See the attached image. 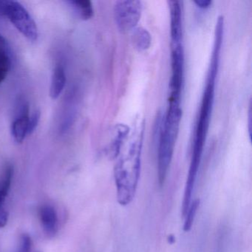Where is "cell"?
Listing matches in <instances>:
<instances>
[{
    "label": "cell",
    "instance_id": "cell-3",
    "mask_svg": "<svg viewBox=\"0 0 252 252\" xmlns=\"http://www.w3.org/2000/svg\"><path fill=\"white\" fill-rule=\"evenodd\" d=\"M181 117L165 115L160 124L159 134L158 170L160 184H163L167 175L179 132Z\"/></svg>",
    "mask_w": 252,
    "mask_h": 252
},
{
    "label": "cell",
    "instance_id": "cell-2",
    "mask_svg": "<svg viewBox=\"0 0 252 252\" xmlns=\"http://www.w3.org/2000/svg\"><path fill=\"white\" fill-rule=\"evenodd\" d=\"M144 126V119L137 118L125 143V151L115 167L118 200L124 206L133 199L139 180Z\"/></svg>",
    "mask_w": 252,
    "mask_h": 252
},
{
    "label": "cell",
    "instance_id": "cell-22",
    "mask_svg": "<svg viewBox=\"0 0 252 252\" xmlns=\"http://www.w3.org/2000/svg\"><path fill=\"white\" fill-rule=\"evenodd\" d=\"M8 71H6V70H2V69H0V83H2L4 80H5V78H6L7 75H8Z\"/></svg>",
    "mask_w": 252,
    "mask_h": 252
},
{
    "label": "cell",
    "instance_id": "cell-17",
    "mask_svg": "<svg viewBox=\"0 0 252 252\" xmlns=\"http://www.w3.org/2000/svg\"><path fill=\"white\" fill-rule=\"evenodd\" d=\"M32 247V240L27 234H23L20 239V243L15 252H30Z\"/></svg>",
    "mask_w": 252,
    "mask_h": 252
},
{
    "label": "cell",
    "instance_id": "cell-10",
    "mask_svg": "<svg viewBox=\"0 0 252 252\" xmlns=\"http://www.w3.org/2000/svg\"><path fill=\"white\" fill-rule=\"evenodd\" d=\"M29 107L27 104L22 106L20 114L14 119L11 125V134L16 142L22 143L29 135V123L30 115Z\"/></svg>",
    "mask_w": 252,
    "mask_h": 252
},
{
    "label": "cell",
    "instance_id": "cell-20",
    "mask_svg": "<svg viewBox=\"0 0 252 252\" xmlns=\"http://www.w3.org/2000/svg\"><path fill=\"white\" fill-rule=\"evenodd\" d=\"M194 3L201 9H207L212 5V2L210 0H196Z\"/></svg>",
    "mask_w": 252,
    "mask_h": 252
},
{
    "label": "cell",
    "instance_id": "cell-16",
    "mask_svg": "<svg viewBox=\"0 0 252 252\" xmlns=\"http://www.w3.org/2000/svg\"><path fill=\"white\" fill-rule=\"evenodd\" d=\"M199 204H200V200H194L192 204H190L188 211L184 216L186 218L184 225V231H189L191 229L196 212H197V209H198Z\"/></svg>",
    "mask_w": 252,
    "mask_h": 252
},
{
    "label": "cell",
    "instance_id": "cell-5",
    "mask_svg": "<svg viewBox=\"0 0 252 252\" xmlns=\"http://www.w3.org/2000/svg\"><path fill=\"white\" fill-rule=\"evenodd\" d=\"M171 69L169 103L181 104L184 77V48L183 42H171Z\"/></svg>",
    "mask_w": 252,
    "mask_h": 252
},
{
    "label": "cell",
    "instance_id": "cell-7",
    "mask_svg": "<svg viewBox=\"0 0 252 252\" xmlns=\"http://www.w3.org/2000/svg\"><path fill=\"white\" fill-rule=\"evenodd\" d=\"M130 129L125 124H117L113 126L111 140L107 147V156L115 159L121 154L122 148L129 137Z\"/></svg>",
    "mask_w": 252,
    "mask_h": 252
},
{
    "label": "cell",
    "instance_id": "cell-18",
    "mask_svg": "<svg viewBox=\"0 0 252 252\" xmlns=\"http://www.w3.org/2000/svg\"><path fill=\"white\" fill-rule=\"evenodd\" d=\"M40 116V113L39 111H36L32 115V116H31L29 123V135L33 133V131L36 129L38 124H39Z\"/></svg>",
    "mask_w": 252,
    "mask_h": 252
},
{
    "label": "cell",
    "instance_id": "cell-6",
    "mask_svg": "<svg viewBox=\"0 0 252 252\" xmlns=\"http://www.w3.org/2000/svg\"><path fill=\"white\" fill-rule=\"evenodd\" d=\"M142 11L143 5L141 1H117L113 7V15L118 29L122 32H132L141 20Z\"/></svg>",
    "mask_w": 252,
    "mask_h": 252
},
{
    "label": "cell",
    "instance_id": "cell-15",
    "mask_svg": "<svg viewBox=\"0 0 252 252\" xmlns=\"http://www.w3.org/2000/svg\"><path fill=\"white\" fill-rule=\"evenodd\" d=\"M11 67V58L5 38L0 34V69L9 71Z\"/></svg>",
    "mask_w": 252,
    "mask_h": 252
},
{
    "label": "cell",
    "instance_id": "cell-19",
    "mask_svg": "<svg viewBox=\"0 0 252 252\" xmlns=\"http://www.w3.org/2000/svg\"><path fill=\"white\" fill-rule=\"evenodd\" d=\"M8 220V213L3 209H0V228L5 226Z\"/></svg>",
    "mask_w": 252,
    "mask_h": 252
},
{
    "label": "cell",
    "instance_id": "cell-14",
    "mask_svg": "<svg viewBox=\"0 0 252 252\" xmlns=\"http://www.w3.org/2000/svg\"><path fill=\"white\" fill-rule=\"evenodd\" d=\"M70 2L74 5L82 20H89L94 17V7L89 0H75Z\"/></svg>",
    "mask_w": 252,
    "mask_h": 252
},
{
    "label": "cell",
    "instance_id": "cell-8",
    "mask_svg": "<svg viewBox=\"0 0 252 252\" xmlns=\"http://www.w3.org/2000/svg\"><path fill=\"white\" fill-rule=\"evenodd\" d=\"M170 10V37L171 42L184 41L183 32L182 2L169 1Z\"/></svg>",
    "mask_w": 252,
    "mask_h": 252
},
{
    "label": "cell",
    "instance_id": "cell-9",
    "mask_svg": "<svg viewBox=\"0 0 252 252\" xmlns=\"http://www.w3.org/2000/svg\"><path fill=\"white\" fill-rule=\"evenodd\" d=\"M39 219L42 228L48 237H54L59 228L58 214L54 206L45 204L39 211Z\"/></svg>",
    "mask_w": 252,
    "mask_h": 252
},
{
    "label": "cell",
    "instance_id": "cell-12",
    "mask_svg": "<svg viewBox=\"0 0 252 252\" xmlns=\"http://www.w3.org/2000/svg\"><path fill=\"white\" fill-rule=\"evenodd\" d=\"M132 42L134 48L138 51H145L150 48L151 34L144 27L135 28L132 33Z\"/></svg>",
    "mask_w": 252,
    "mask_h": 252
},
{
    "label": "cell",
    "instance_id": "cell-21",
    "mask_svg": "<svg viewBox=\"0 0 252 252\" xmlns=\"http://www.w3.org/2000/svg\"><path fill=\"white\" fill-rule=\"evenodd\" d=\"M252 106H251V103L249 104V137L251 138V132H252V128H251V126H252V122H251V120H252V109H251Z\"/></svg>",
    "mask_w": 252,
    "mask_h": 252
},
{
    "label": "cell",
    "instance_id": "cell-13",
    "mask_svg": "<svg viewBox=\"0 0 252 252\" xmlns=\"http://www.w3.org/2000/svg\"><path fill=\"white\" fill-rule=\"evenodd\" d=\"M14 176V167L11 165H7L4 169L2 178L0 179V209L9 192L12 178Z\"/></svg>",
    "mask_w": 252,
    "mask_h": 252
},
{
    "label": "cell",
    "instance_id": "cell-1",
    "mask_svg": "<svg viewBox=\"0 0 252 252\" xmlns=\"http://www.w3.org/2000/svg\"><path fill=\"white\" fill-rule=\"evenodd\" d=\"M224 19L222 16L218 17L215 26L213 49L211 57L210 64L208 69L206 85L203 90L200 103V111L196 122L193 141L191 163L189 170L188 178L190 181H196L200 160L203 155V148L206 144V137L209 132L215 101L216 79L219 70L220 57L223 40Z\"/></svg>",
    "mask_w": 252,
    "mask_h": 252
},
{
    "label": "cell",
    "instance_id": "cell-4",
    "mask_svg": "<svg viewBox=\"0 0 252 252\" xmlns=\"http://www.w3.org/2000/svg\"><path fill=\"white\" fill-rule=\"evenodd\" d=\"M0 11L28 39L32 42L37 39L38 30L36 23L21 4L17 2H2Z\"/></svg>",
    "mask_w": 252,
    "mask_h": 252
},
{
    "label": "cell",
    "instance_id": "cell-11",
    "mask_svg": "<svg viewBox=\"0 0 252 252\" xmlns=\"http://www.w3.org/2000/svg\"><path fill=\"white\" fill-rule=\"evenodd\" d=\"M66 85V74L64 67L57 65L54 68L51 79L50 95L53 99H57L61 95Z\"/></svg>",
    "mask_w": 252,
    "mask_h": 252
}]
</instances>
